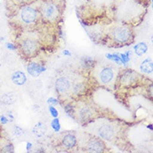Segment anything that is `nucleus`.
Here are the masks:
<instances>
[{
	"instance_id": "nucleus-29",
	"label": "nucleus",
	"mask_w": 153,
	"mask_h": 153,
	"mask_svg": "<svg viewBox=\"0 0 153 153\" xmlns=\"http://www.w3.org/2000/svg\"><path fill=\"white\" fill-rule=\"evenodd\" d=\"M17 3H19V4H26V3H28L29 0H15Z\"/></svg>"
},
{
	"instance_id": "nucleus-22",
	"label": "nucleus",
	"mask_w": 153,
	"mask_h": 153,
	"mask_svg": "<svg viewBox=\"0 0 153 153\" xmlns=\"http://www.w3.org/2000/svg\"><path fill=\"white\" fill-rule=\"evenodd\" d=\"M49 109H50V114H51V116H53L54 118H57V117H58L59 113L58 111H56V109L54 107H53V106H51V105H50Z\"/></svg>"
},
{
	"instance_id": "nucleus-21",
	"label": "nucleus",
	"mask_w": 153,
	"mask_h": 153,
	"mask_svg": "<svg viewBox=\"0 0 153 153\" xmlns=\"http://www.w3.org/2000/svg\"><path fill=\"white\" fill-rule=\"evenodd\" d=\"M2 152H13V146L11 143H9V144L4 146Z\"/></svg>"
},
{
	"instance_id": "nucleus-2",
	"label": "nucleus",
	"mask_w": 153,
	"mask_h": 153,
	"mask_svg": "<svg viewBox=\"0 0 153 153\" xmlns=\"http://www.w3.org/2000/svg\"><path fill=\"white\" fill-rule=\"evenodd\" d=\"M41 12L43 16L48 20L54 21L58 18V8L53 3H45V4H43Z\"/></svg>"
},
{
	"instance_id": "nucleus-18",
	"label": "nucleus",
	"mask_w": 153,
	"mask_h": 153,
	"mask_svg": "<svg viewBox=\"0 0 153 153\" xmlns=\"http://www.w3.org/2000/svg\"><path fill=\"white\" fill-rule=\"evenodd\" d=\"M84 91V85L82 83H75L73 86V91L74 93L78 95L79 93H81Z\"/></svg>"
},
{
	"instance_id": "nucleus-24",
	"label": "nucleus",
	"mask_w": 153,
	"mask_h": 153,
	"mask_svg": "<svg viewBox=\"0 0 153 153\" xmlns=\"http://www.w3.org/2000/svg\"><path fill=\"white\" fill-rule=\"evenodd\" d=\"M5 116H6L7 119H8L9 121H13V120H14V116L13 115V113L11 111L8 112V113H7V114H6Z\"/></svg>"
},
{
	"instance_id": "nucleus-9",
	"label": "nucleus",
	"mask_w": 153,
	"mask_h": 153,
	"mask_svg": "<svg viewBox=\"0 0 153 153\" xmlns=\"http://www.w3.org/2000/svg\"><path fill=\"white\" fill-rule=\"evenodd\" d=\"M78 117L82 122H86L90 120L93 116V111L88 105H83L78 110Z\"/></svg>"
},
{
	"instance_id": "nucleus-11",
	"label": "nucleus",
	"mask_w": 153,
	"mask_h": 153,
	"mask_svg": "<svg viewBox=\"0 0 153 153\" xmlns=\"http://www.w3.org/2000/svg\"><path fill=\"white\" fill-rule=\"evenodd\" d=\"M17 101V95L14 92L8 91L0 95V103L5 105H12Z\"/></svg>"
},
{
	"instance_id": "nucleus-12",
	"label": "nucleus",
	"mask_w": 153,
	"mask_h": 153,
	"mask_svg": "<svg viewBox=\"0 0 153 153\" xmlns=\"http://www.w3.org/2000/svg\"><path fill=\"white\" fill-rule=\"evenodd\" d=\"M45 68L38 63H30L27 67V71L29 72V74L33 77L39 76L45 71Z\"/></svg>"
},
{
	"instance_id": "nucleus-20",
	"label": "nucleus",
	"mask_w": 153,
	"mask_h": 153,
	"mask_svg": "<svg viewBox=\"0 0 153 153\" xmlns=\"http://www.w3.org/2000/svg\"><path fill=\"white\" fill-rule=\"evenodd\" d=\"M51 126L55 131H59L60 129V124H59V121L57 118H54V120L51 122Z\"/></svg>"
},
{
	"instance_id": "nucleus-28",
	"label": "nucleus",
	"mask_w": 153,
	"mask_h": 153,
	"mask_svg": "<svg viewBox=\"0 0 153 153\" xmlns=\"http://www.w3.org/2000/svg\"><path fill=\"white\" fill-rule=\"evenodd\" d=\"M7 48L11 50H15V46L13 45V44H10V43H7Z\"/></svg>"
},
{
	"instance_id": "nucleus-7",
	"label": "nucleus",
	"mask_w": 153,
	"mask_h": 153,
	"mask_svg": "<svg viewBox=\"0 0 153 153\" xmlns=\"http://www.w3.org/2000/svg\"><path fill=\"white\" fill-rule=\"evenodd\" d=\"M137 79H138V74L135 71L130 70L126 71L120 77V82L124 85H131L137 82Z\"/></svg>"
},
{
	"instance_id": "nucleus-15",
	"label": "nucleus",
	"mask_w": 153,
	"mask_h": 153,
	"mask_svg": "<svg viewBox=\"0 0 153 153\" xmlns=\"http://www.w3.org/2000/svg\"><path fill=\"white\" fill-rule=\"evenodd\" d=\"M47 132V126L44 122H37L33 126V133L35 137L41 138Z\"/></svg>"
},
{
	"instance_id": "nucleus-4",
	"label": "nucleus",
	"mask_w": 153,
	"mask_h": 153,
	"mask_svg": "<svg viewBox=\"0 0 153 153\" xmlns=\"http://www.w3.org/2000/svg\"><path fill=\"white\" fill-rule=\"evenodd\" d=\"M113 37L118 43H126L131 38V32L126 27H117L113 31Z\"/></svg>"
},
{
	"instance_id": "nucleus-14",
	"label": "nucleus",
	"mask_w": 153,
	"mask_h": 153,
	"mask_svg": "<svg viewBox=\"0 0 153 153\" xmlns=\"http://www.w3.org/2000/svg\"><path fill=\"white\" fill-rule=\"evenodd\" d=\"M77 144V140L76 137L72 135V134H67L63 137L62 145L65 146L66 149H72L74 148Z\"/></svg>"
},
{
	"instance_id": "nucleus-25",
	"label": "nucleus",
	"mask_w": 153,
	"mask_h": 153,
	"mask_svg": "<svg viewBox=\"0 0 153 153\" xmlns=\"http://www.w3.org/2000/svg\"><path fill=\"white\" fill-rule=\"evenodd\" d=\"M8 120L7 119L6 116H0V122H1L2 124L6 125L7 123H8Z\"/></svg>"
},
{
	"instance_id": "nucleus-27",
	"label": "nucleus",
	"mask_w": 153,
	"mask_h": 153,
	"mask_svg": "<svg viewBox=\"0 0 153 153\" xmlns=\"http://www.w3.org/2000/svg\"><path fill=\"white\" fill-rule=\"evenodd\" d=\"M108 56H110V57H108L109 59H111L113 60H115L116 62H120V58L118 57V56H116V55H110V54H107Z\"/></svg>"
},
{
	"instance_id": "nucleus-1",
	"label": "nucleus",
	"mask_w": 153,
	"mask_h": 153,
	"mask_svg": "<svg viewBox=\"0 0 153 153\" xmlns=\"http://www.w3.org/2000/svg\"><path fill=\"white\" fill-rule=\"evenodd\" d=\"M19 15H20L22 21L25 24L30 25V24H33V22L36 20L38 13L36 9L33 8L32 6L26 5V6H24L23 8H21Z\"/></svg>"
},
{
	"instance_id": "nucleus-26",
	"label": "nucleus",
	"mask_w": 153,
	"mask_h": 153,
	"mask_svg": "<svg viewBox=\"0 0 153 153\" xmlns=\"http://www.w3.org/2000/svg\"><path fill=\"white\" fill-rule=\"evenodd\" d=\"M48 103L50 104V105H57L58 104V101H57V100L54 99V98H50V99L48 100Z\"/></svg>"
},
{
	"instance_id": "nucleus-31",
	"label": "nucleus",
	"mask_w": 153,
	"mask_h": 153,
	"mask_svg": "<svg viewBox=\"0 0 153 153\" xmlns=\"http://www.w3.org/2000/svg\"><path fill=\"white\" fill-rule=\"evenodd\" d=\"M2 86V79L0 78V87Z\"/></svg>"
},
{
	"instance_id": "nucleus-6",
	"label": "nucleus",
	"mask_w": 153,
	"mask_h": 153,
	"mask_svg": "<svg viewBox=\"0 0 153 153\" xmlns=\"http://www.w3.org/2000/svg\"><path fill=\"white\" fill-rule=\"evenodd\" d=\"M55 89L59 94H66L71 91V81L65 77H59L55 81Z\"/></svg>"
},
{
	"instance_id": "nucleus-16",
	"label": "nucleus",
	"mask_w": 153,
	"mask_h": 153,
	"mask_svg": "<svg viewBox=\"0 0 153 153\" xmlns=\"http://www.w3.org/2000/svg\"><path fill=\"white\" fill-rule=\"evenodd\" d=\"M141 71L144 72L146 74H151L152 73L153 71V65L152 59H146L141 65Z\"/></svg>"
},
{
	"instance_id": "nucleus-23",
	"label": "nucleus",
	"mask_w": 153,
	"mask_h": 153,
	"mask_svg": "<svg viewBox=\"0 0 153 153\" xmlns=\"http://www.w3.org/2000/svg\"><path fill=\"white\" fill-rule=\"evenodd\" d=\"M65 112H66L67 114L70 116H73L74 110H73V108L71 107V105H68L65 106Z\"/></svg>"
},
{
	"instance_id": "nucleus-13",
	"label": "nucleus",
	"mask_w": 153,
	"mask_h": 153,
	"mask_svg": "<svg viewBox=\"0 0 153 153\" xmlns=\"http://www.w3.org/2000/svg\"><path fill=\"white\" fill-rule=\"evenodd\" d=\"M11 79H12L13 83L16 85H25L26 80H27V77L24 72L22 71H15L13 72L11 75Z\"/></svg>"
},
{
	"instance_id": "nucleus-8",
	"label": "nucleus",
	"mask_w": 153,
	"mask_h": 153,
	"mask_svg": "<svg viewBox=\"0 0 153 153\" xmlns=\"http://www.w3.org/2000/svg\"><path fill=\"white\" fill-rule=\"evenodd\" d=\"M87 149L91 152H103L105 151V146L99 139L92 138L87 144Z\"/></svg>"
},
{
	"instance_id": "nucleus-19",
	"label": "nucleus",
	"mask_w": 153,
	"mask_h": 153,
	"mask_svg": "<svg viewBox=\"0 0 153 153\" xmlns=\"http://www.w3.org/2000/svg\"><path fill=\"white\" fill-rule=\"evenodd\" d=\"M24 133H25V131L21 128L20 126H15L13 127V134H14L16 137H21Z\"/></svg>"
},
{
	"instance_id": "nucleus-10",
	"label": "nucleus",
	"mask_w": 153,
	"mask_h": 153,
	"mask_svg": "<svg viewBox=\"0 0 153 153\" xmlns=\"http://www.w3.org/2000/svg\"><path fill=\"white\" fill-rule=\"evenodd\" d=\"M99 77L103 84H108L114 78V71L111 67H105L100 71Z\"/></svg>"
},
{
	"instance_id": "nucleus-5",
	"label": "nucleus",
	"mask_w": 153,
	"mask_h": 153,
	"mask_svg": "<svg viewBox=\"0 0 153 153\" xmlns=\"http://www.w3.org/2000/svg\"><path fill=\"white\" fill-rule=\"evenodd\" d=\"M98 134L100 138L105 141H111L115 137V129L111 124L102 125L98 130Z\"/></svg>"
},
{
	"instance_id": "nucleus-17",
	"label": "nucleus",
	"mask_w": 153,
	"mask_h": 153,
	"mask_svg": "<svg viewBox=\"0 0 153 153\" xmlns=\"http://www.w3.org/2000/svg\"><path fill=\"white\" fill-rule=\"evenodd\" d=\"M147 45H146L145 43H139L138 45L135 46L134 50H135V53L139 55V56H141L143 54H145L146 52L147 51Z\"/></svg>"
},
{
	"instance_id": "nucleus-3",
	"label": "nucleus",
	"mask_w": 153,
	"mask_h": 153,
	"mask_svg": "<svg viewBox=\"0 0 153 153\" xmlns=\"http://www.w3.org/2000/svg\"><path fill=\"white\" fill-rule=\"evenodd\" d=\"M21 48L25 55L33 56L39 50V45L33 39H25L21 44Z\"/></svg>"
},
{
	"instance_id": "nucleus-30",
	"label": "nucleus",
	"mask_w": 153,
	"mask_h": 153,
	"mask_svg": "<svg viewBox=\"0 0 153 153\" xmlns=\"http://www.w3.org/2000/svg\"><path fill=\"white\" fill-rule=\"evenodd\" d=\"M64 54H66V55H71V53H69L67 50H65V51H64Z\"/></svg>"
},
{
	"instance_id": "nucleus-32",
	"label": "nucleus",
	"mask_w": 153,
	"mask_h": 153,
	"mask_svg": "<svg viewBox=\"0 0 153 153\" xmlns=\"http://www.w3.org/2000/svg\"><path fill=\"white\" fill-rule=\"evenodd\" d=\"M0 116H1V114H0Z\"/></svg>"
}]
</instances>
